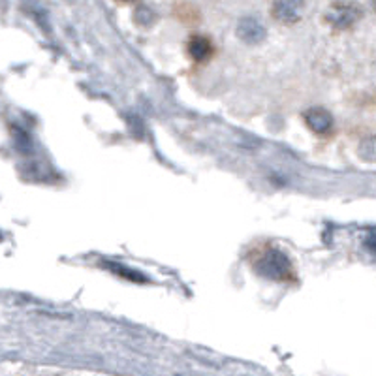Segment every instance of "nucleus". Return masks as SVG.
<instances>
[{
    "label": "nucleus",
    "mask_w": 376,
    "mask_h": 376,
    "mask_svg": "<svg viewBox=\"0 0 376 376\" xmlns=\"http://www.w3.org/2000/svg\"><path fill=\"white\" fill-rule=\"evenodd\" d=\"M254 268H256L258 275L271 278V280H288L294 275L290 258L277 249L263 251L254 263Z\"/></svg>",
    "instance_id": "1"
},
{
    "label": "nucleus",
    "mask_w": 376,
    "mask_h": 376,
    "mask_svg": "<svg viewBox=\"0 0 376 376\" xmlns=\"http://www.w3.org/2000/svg\"><path fill=\"white\" fill-rule=\"evenodd\" d=\"M363 11L354 2H337L333 4L326 13L327 23L337 30H346V28L354 27L355 23L360 21Z\"/></svg>",
    "instance_id": "2"
},
{
    "label": "nucleus",
    "mask_w": 376,
    "mask_h": 376,
    "mask_svg": "<svg viewBox=\"0 0 376 376\" xmlns=\"http://www.w3.org/2000/svg\"><path fill=\"white\" fill-rule=\"evenodd\" d=\"M303 8H305V0H275L271 13L277 21L284 25H294L303 16Z\"/></svg>",
    "instance_id": "3"
},
{
    "label": "nucleus",
    "mask_w": 376,
    "mask_h": 376,
    "mask_svg": "<svg viewBox=\"0 0 376 376\" xmlns=\"http://www.w3.org/2000/svg\"><path fill=\"white\" fill-rule=\"evenodd\" d=\"M305 120L307 126H309L314 134H318V136H326L333 128V117L329 115V111H326V109L322 108L309 109L305 113Z\"/></svg>",
    "instance_id": "4"
},
{
    "label": "nucleus",
    "mask_w": 376,
    "mask_h": 376,
    "mask_svg": "<svg viewBox=\"0 0 376 376\" xmlns=\"http://www.w3.org/2000/svg\"><path fill=\"white\" fill-rule=\"evenodd\" d=\"M237 34H239V38L246 44H258V42H262L266 38V28L258 19L254 17H245V19H241L239 25H237Z\"/></svg>",
    "instance_id": "5"
},
{
    "label": "nucleus",
    "mask_w": 376,
    "mask_h": 376,
    "mask_svg": "<svg viewBox=\"0 0 376 376\" xmlns=\"http://www.w3.org/2000/svg\"><path fill=\"white\" fill-rule=\"evenodd\" d=\"M188 53L196 62H203L213 55V44L205 36H192L188 42Z\"/></svg>",
    "instance_id": "6"
},
{
    "label": "nucleus",
    "mask_w": 376,
    "mask_h": 376,
    "mask_svg": "<svg viewBox=\"0 0 376 376\" xmlns=\"http://www.w3.org/2000/svg\"><path fill=\"white\" fill-rule=\"evenodd\" d=\"M361 159L369 160V162H376V136L365 137L360 145Z\"/></svg>",
    "instance_id": "7"
},
{
    "label": "nucleus",
    "mask_w": 376,
    "mask_h": 376,
    "mask_svg": "<svg viewBox=\"0 0 376 376\" xmlns=\"http://www.w3.org/2000/svg\"><path fill=\"white\" fill-rule=\"evenodd\" d=\"M108 268L113 269V271H117V275H120V277L130 278V280H136V283H143V280H145V277H143V275H139L137 271H130V269L123 268V266H117V263H108Z\"/></svg>",
    "instance_id": "8"
},
{
    "label": "nucleus",
    "mask_w": 376,
    "mask_h": 376,
    "mask_svg": "<svg viewBox=\"0 0 376 376\" xmlns=\"http://www.w3.org/2000/svg\"><path fill=\"white\" fill-rule=\"evenodd\" d=\"M154 19V13L151 10H149L147 6H139L136 10V21L139 23V25H151Z\"/></svg>",
    "instance_id": "9"
},
{
    "label": "nucleus",
    "mask_w": 376,
    "mask_h": 376,
    "mask_svg": "<svg viewBox=\"0 0 376 376\" xmlns=\"http://www.w3.org/2000/svg\"><path fill=\"white\" fill-rule=\"evenodd\" d=\"M367 246H369V249H371V251L376 254V232H372V234L369 235V239H367Z\"/></svg>",
    "instance_id": "10"
},
{
    "label": "nucleus",
    "mask_w": 376,
    "mask_h": 376,
    "mask_svg": "<svg viewBox=\"0 0 376 376\" xmlns=\"http://www.w3.org/2000/svg\"><path fill=\"white\" fill-rule=\"evenodd\" d=\"M119 2H132V0H119Z\"/></svg>",
    "instance_id": "11"
}]
</instances>
